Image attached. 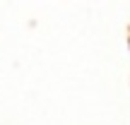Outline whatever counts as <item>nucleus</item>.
Returning a JSON list of instances; mask_svg holds the SVG:
<instances>
[]
</instances>
